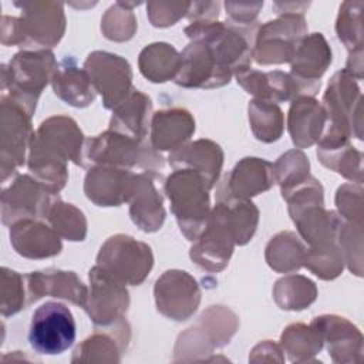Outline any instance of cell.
<instances>
[{"mask_svg": "<svg viewBox=\"0 0 364 364\" xmlns=\"http://www.w3.org/2000/svg\"><path fill=\"white\" fill-rule=\"evenodd\" d=\"M321 105L327 124L317 149H331L350 142V138L363 139V95L360 87L346 70L337 71L328 81Z\"/></svg>", "mask_w": 364, "mask_h": 364, "instance_id": "6da1fadb", "label": "cell"}, {"mask_svg": "<svg viewBox=\"0 0 364 364\" xmlns=\"http://www.w3.org/2000/svg\"><path fill=\"white\" fill-rule=\"evenodd\" d=\"M57 65L50 48H24L16 53L9 64L1 65V95L20 104L33 117Z\"/></svg>", "mask_w": 364, "mask_h": 364, "instance_id": "7a4b0ae2", "label": "cell"}, {"mask_svg": "<svg viewBox=\"0 0 364 364\" xmlns=\"http://www.w3.org/2000/svg\"><path fill=\"white\" fill-rule=\"evenodd\" d=\"M85 165L114 166L129 171L139 168L142 172L161 178L165 161L162 155L152 148L148 138L139 141L108 128L95 136L85 138L84 166Z\"/></svg>", "mask_w": 364, "mask_h": 364, "instance_id": "3957f363", "label": "cell"}, {"mask_svg": "<svg viewBox=\"0 0 364 364\" xmlns=\"http://www.w3.org/2000/svg\"><path fill=\"white\" fill-rule=\"evenodd\" d=\"M212 186L198 171L179 168L166 178L164 191L171 202V210L182 235L195 242L205 229L212 206Z\"/></svg>", "mask_w": 364, "mask_h": 364, "instance_id": "277c9868", "label": "cell"}, {"mask_svg": "<svg viewBox=\"0 0 364 364\" xmlns=\"http://www.w3.org/2000/svg\"><path fill=\"white\" fill-rule=\"evenodd\" d=\"M95 264L125 286H139L154 267V253L145 242L117 233L102 243Z\"/></svg>", "mask_w": 364, "mask_h": 364, "instance_id": "5b68a950", "label": "cell"}, {"mask_svg": "<svg viewBox=\"0 0 364 364\" xmlns=\"http://www.w3.org/2000/svg\"><path fill=\"white\" fill-rule=\"evenodd\" d=\"M307 36L304 14L282 13L256 30L253 60L260 65L290 63L299 43Z\"/></svg>", "mask_w": 364, "mask_h": 364, "instance_id": "8992f818", "label": "cell"}, {"mask_svg": "<svg viewBox=\"0 0 364 364\" xmlns=\"http://www.w3.org/2000/svg\"><path fill=\"white\" fill-rule=\"evenodd\" d=\"M75 320L71 310L60 301H46L31 316L28 343L38 354L58 355L75 341Z\"/></svg>", "mask_w": 364, "mask_h": 364, "instance_id": "52a82bcc", "label": "cell"}, {"mask_svg": "<svg viewBox=\"0 0 364 364\" xmlns=\"http://www.w3.org/2000/svg\"><path fill=\"white\" fill-rule=\"evenodd\" d=\"M31 115L13 100L1 95L0 98V171L1 181L24 165L28 148L34 136Z\"/></svg>", "mask_w": 364, "mask_h": 364, "instance_id": "ba28073f", "label": "cell"}, {"mask_svg": "<svg viewBox=\"0 0 364 364\" xmlns=\"http://www.w3.org/2000/svg\"><path fill=\"white\" fill-rule=\"evenodd\" d=\"M84 144L85 136L75 119L68 115H53L38 125L28 149L84 166Z\"/></svg>", "mask_w": 364, "mask_h": 364, "instance_id": "9c48e42d", "label": "cell"}, {"mask_svg": "<svg viewBox=\"0 0 364 364\" xmlns=\"http://www.w3.org/2000/svg\"><path fill=\"white\" fill-rule=\"evenodd\" d=\"M84 68L107 109L112 111L135 90L131 64L118 54L92 51L87 55Z\"/></svg>", "mask_w": 364, "mask_h": 364, "instance_id": "30bf717a", "label": "cell"}, {"mask_svg": "<svg viewBox=\"0 0 364 364\" xmlns=\"http://www.w3.org/2000/svg\"><path fill=\"white\" fill-rule=\"evenodd\" d=\"M90 287L84 310L95 327H108L125 318L129 307V291L127 286L100 266H92Z\"/></svg>", "mask_w": 364, "mask_h": 364, "instance_id": "8fae6325", "label": "cell"}, {"mask_svg": "<svg viewBox=\"0 0 364 364\" xmlns=\"http://www.w3.org/2000/svg\"><path fill=\"white\" fill-rule=\"evenodd\" d=\"M200 287L196 279L185 270L164 272L154 286L156 310L173 321H185L200 304Z\"/></svg>", "mask_w": 364, "mask_h": 364, "instance_id": "7c38bea8", "label": "cell"}, {"mask_svg": "<svg viewBox=\"0 0 364 364\" xmlns=\"http://www.w3.org/2000/svg\"><path fill=\"white\" fill-rule=\"evenodd\" d=\"M28 48H50L64 37L67 20L61 1H14Z\"/></svg>", "mask_w": 364, "mask_h": 364, "instance_id": "4fadbf2b", "label": "cell"}, {"mask_svg": "<svg viewBox=\"0 0 364 364\" xmlns=\"http://www.w3.org/2000/svg\"><path fill=\"white\" fill-rule=\"evenodd\" d=\"M55 196L28 173L16 176L1 193L3 225L10 228L21 219H44Z\"/></svg>", "mask_w": 364, "mask_h": 364, "instance_id": "5bb4252c", "label": "cell"}, {"mask_svg": "<svg viewBox=\"0 0 364 364\" xmlns=\"http://www.w3.org/2000/svg\"><path fill=\"white\" fill-rule=\"evenodd\" d=\"M236 242L220 209L215 205L208 223L189 249L191 260L202 270L222 272L233 255Z\"/></svg>", "mask_w": 364, "mask_h": 364, "instance_id": "9a60e30c", "label": "cell"}, {"mask_svg": "<svg viewBox=\"0 0 364 364\" xmlns=\"http://www.w3.org/2000/svg\"><path fill=\"white\" fill-rule=\"evenodd\" d=\"M233 74L220 67L210 47L191 41L181 53V65L173 82L183 88H219L230 82Z\"/></svg>", "mask_w": 364, "mask_h": 364, "instance_id": "2e32d148", "label": "cell"}, {"mask_svg": "<svg viewBox=\"0 0 364 364\" xmlns=\"http://www.w3.org/2000/svg\"><path fill=\"white\" fill-rule=\"evenodd\" d=\"M310 327L320 336L330 358L338 364H358L363 360V334L355 324L337 314L316 316Z\"/></svg>", "mask_w": 364, "mask_h": 364, "instance_id": "e0dca14e", "label": "cell"}, {"mask_svg": "<svg viewBox=\"0 0 364 364\" xmlns=\"http://www.w3.org/2000/svg\"><path fill=\"white\" fill-rule=\"evenodd\" d=\"M237 84L256 100H264L270 102H287L300 95L314 97L317 92L307 85L297 81L290 73L280 70L260 71L247 68L235 75Z\"/></svg>", "mask_w": 364, "mask_h": 364, "instance_id": "ac0fdd59", "label": "cell"}, {"mask_svg": "<svg viewBox=\"0 0 364 364\" xmlns=\"http://www.w3.org/2000/svg\"><path fill=\"white\" fill-rule=\"evenodd\" d=\"M274 183L276 178L272 162L257 156H245L219 182L216 196L250 199L267 192Z\"/></svg>", "mask_w": 364, "mask_h": 364, "instance_id": "d6986e66", "label": "cell"}, {"mask_svg": "<svg viewBox=\"0 0 364 364\" xmlns=\"http://www.w3.org/2000/svg\"><path fill=\"white\" fill-rule=\"evenodd\" d=\"M28 306L38 301L44 296L67 300L78 307L85 306L88 287L81 279L70 270L61 269H44L24 274Z\"/></svg>", "mask_w": 364, "mask_h": 364, "instance_id": "ffe728a7", "label": "cell"}, {"mask_svg": "<svg viewBox=\"0 0 364 364\" xmlns=\"http://www.w3.org/2000/svg\"><path fill=\"white\" fill-rule=\"evenodd\" d=\"M135 175L122 168L91 166L84 179V193L97 206H121L129 200Z\"/></svg>", "mask_w": 364, "mask_h": 364, "instance_id": "44dd1931", "label": "cell"}, {"mask_svg": "<svg viewBox=\"0 0 364 364\" xmlns=\"http://www.w3.org/2000/svg\"><path fill=\"white\" fill-rule=\"evenodd\" d=\"M10 243L17 255L41 260L61 253L63 243L58 233L43 219H21L10 226Z\"/></svg>", "mask_w": 364, "mask_h": 364, "instance_id": "7402d4cb", "label": "cell"}, {"mask_svg": "<svg viewBox=\"0 0 364 364\" xmlns=\"http://www.w3.org/2000/svg\"><path fill=\"white\" fill-rule=\"evenodd\" d=\"M131 340L125 318L108 327H97L73 353L71 363H119Z\"/></svg>", "mask_w": 364, "mask_h": 364, "instance_id": "603a6c76", "label": "cell"}, {"mask_svg": "<svg viewBox=\"0 0 364 364\" xmlns=\"http://www.w3.org/2000/svg\"><path fill=\"white\" fill-rule=\"evenodd\" d=\"M333 53L321 33H311L303 37L299 43L294 55L290 61V74L318 92L321 81L320 78L331 64Z\"/></svg>", "mask_w": 364, "mask_h": 364, "instance_id": "cb8c5ba5", "label": "cell"}, {"mask_svg": "<svg viewBox=\"0 0 364 364\" xmlns=\"http://www.w3.org/2000/svg\"><path fill=\"white\" fill-rule=\"evenodd\" d=\"M155 179L158 176L148 172H138L128 200L131 220L146 233L158 232L166 216L164 198L155 186Z\"/></svg>", "mask_w": 364, "mask_h": 364, "instance_id": "d4e9b609", "label": "cell"}, {"mask_svg": "<svg viewBox=\"0 0 364 364\" xmlns=\"http://www.w3.org/2000/svg\"><path fill=\"white\" fill-rule=\"evenodd\" d=\"M193 132V115L185 108L173 107L152 114L148 139L155 151L171 154L189 142Z\"/></svg>", "mask_w": 364, "mask_h": 364, "instance_id": "484cf974", "label": "cell"}, {"mask_svg": "<svg viewBox=\"0 0 364 364\" xmlns=\"http://www.w3.org/2000/svg\"><path fill=\"white\" fill-rule=\"evenodd\" d=\"M327 124L326 111L318 100L300 95L290 104L287 129L296 148H310L321 138Z\"/></svg>", "mask_w": 364, "mask_h": 364, "instance_id": "4316f807", "label": "cell"}, {"mask_svg": "<svg viewBox=\"0 0 364 364\" xmlns=\"http://www.w3.org/2000/svg\"><path fill=\"white\" fill-rule=\"evenodd\" d=\"M223 159L225 154L220 145L206 138L186 142L168 156V162L173 169L188 168L198 171L212 188L219 182Z\"/></svg>", "mask_w": 364, "mask_h": 364, "instance_id": "83f0119b", "label": "cell"}, {"mask_svg": "<svg viewBox=\"0 0 364 364\" xmlns=\"http://www.w3.org/2000/svg\"><path fill=\"white\" fill-rule=\"evenodd\" d=\"M51 87L61 101L75 108L91 105L97 97L88 73L71 55H65L58 63L51 78Z\"/></svg>", "mask_w": 364, "mask_h": 364, "instance_id": "f1b7e54d", "label": "cell"}, {"mask_svg": "<svg viewBox=\"0 0 364 364\" xmlns=\"http://www.w3.org/2000/svg\"><path fill=\"white\" fill-rule=\"evenodd\" d=\"M152 118V101L139 90H134L118 107L112 109L109 129L132 136L146 139Z\"/></svg>", "mask_w": 364, "mask_h": 364, "instance_id": "f546056e", "label": "cell"}, {"mask_svg": "<svg viewBox=\"0 0 364 364\" xmlns=\"http://www.w3.org/2000/svg\"><path fill=\"white\" fill-rule=\"evenodd\" d=\"M181 65V53L164 41L151 43L144 47L138 55L141 74L151 82L162 84L175 80Z\"/></svg>", "mask_w": 364, "mask_h": 364, "instance_id": "4dcf8cb0", "label": "cell"}, {"mask_svg": "<svg viewBox=\"0 0 364 364\" xmlns=\"http://www.w3.org/2000/svg\"><path fill=\"white\" fill-rule=\"evenodd\" d=\"M219 206L236 245L249 243L259 225V209L250 199H237L232 196H216Z\"/></svg>", "mask_w": 364, "mask_h": 364, "instance_id": "1f68e13d", "label": "cell"}, {"mask_svg": "<svg viewBox=\"0 0 364 364\" xmlns=\"http://www.w3.org/2000/svg\"><path fill=\"white\" fill-rule=\"evenodd\" d=\"M306 246L290 230L276 233L266 245L264 259L269 267L277 273H293L303 267Z\"/></svg>", "mask_w": 364, "mask_h": 364, "instance_id": "d6a6232c", "label": "cell"}, {"mask_svg": "<svg viewBox=\"0 0 364 364\" xmlns=\"http://www.w3.org/2000/svg\"><path fill=\"white\" fill-rule=\"evenodd\" d=\"M318 294L313 280L301 274H289L273 286V299L282 310L300 311L316 301Z\"/></svg>", "mask_w": 364, "mask_h": 364, "instance_id": "836d02e7", "label": "cell"}, {"mask_svg": "<svg viewBox=\"0 0 364 364\" xmlns=\"http://www.w3.org/2000/svg\"><path fill=\"white\" fill-rule=\"evenodd\" d=\"M280 347L291 363H313L324 346L310 324L291 323L280 336Z\"/></svg>", "mask_w": 364, "mask_h": 364, "instance_id": "e575fe53", "label": "cell"}, {"mask_svg": "<svg viewBox=\"0 0 364 364\" xmlns=\"http://www.w3.org/2000/svg\"><path fill=\"white\" fill-rule=\"evenodd\" d=\"M247 115L255 138L264 144L276 142L284 131V115L279 104L256 100L249 101Z\"/></svg>", "mask_w": 364, "mask_h": 364, "instance_id": "d590c367", "label": "cell"}, {"mask_svg": "<svg viewBox=\"0 0 364 364\" xmlns=\"http://www.w3.org/2000/svg\"><path fill=\"white\" fill-rule=\"evenodd\" d=\"M44 219L61 239L82 242L87 236L88 223L84 212L73 203L61 200L58 196L51 202Z\"/></svg>", "mask_w": 364, "mask_h": 364, "instance_id": "8d00e7d4", "label": "cell"}, {"mask_svg": "<svg viewBox=\"0 0 364 364\" xmlns=\"http://www.w3.org/2000/svg\"><path fill=\"white\" fill-rule=\"evenodd\" d=\"M198 326L215 348H222L229 344L236 334L239 328V317L226 306H210L199 317Z\"/></svg>", "mask_w": 364, "mask_h": 364, "instance_id": "74e56055", "label": "cell"}, {"mask_svg": "<svg viewBox=\"0 0 364 364\" xmlns=\"http://www.w3.org/2000/svg\"><path fill=\"white\" fill-rule=\"evenodd\" d=\"M318 161L353 183H363V154L346 144L331 149H317Z\"/></svg>", "mask_w": 364, "mask_h": 364, "instance_id": "f35d334b", "label": "cell"}, {"mask_svg": "<svg viewBox=\"0 0 364 364\" xmlns=\"http://www.w3.org/2000/svg\"><path fill=\"white\" fill-rule=\"evenodd\" d=\"M141 3L135 1H117L114 3L101 18V31L105 38L111 41H128L134 37L138 21L134 14V7Z\"/></svg>", "mask_w": 364, "mask_h": 364, "instance_id": "ab89813d", "label": "cell"}, {"mask_svg": "<svg viewBox=\"0 0 364 364\" xmlns=\"http://www.w3.org/2000/svg\"><path fill=\"white\" fill-rule=\"evenodd\" d=\"M344 259L337 243L310 246L306 250L303 266L321 280H334L343 273Z\"/></svg>", "mask_w": 364, "mask_h": 364, "instance_id": "60d3db41", "label": "cell"}, {"mask_svg": "<svg viewBox=\"0 0 364 364\" xmlns=\"http://www.w3.org/2000/svg\"><path fill=\"white\" fill-rule=\"evenodd\" d=\"M363 9L364 3L360 0L343 1L338 9L336 33L338 40L348 50V53L363 48Z\"/></svg>", "mask_w": 364, "mask_h": 364, "instance_id": "b9f144b4", "label": "cell"}, {"mask_svg": "<svg viewBox=\"0 0 364 364\" xmlns=\"http://www.w3.org/2000/svg\"><path fill=\"white\" fill-rule=\"evenodd\" d=\"M273 171L283 195L310 176V162L301 149H290L277 158Z\"/></svg>", "mask_w": 364, "mask_h": 364, "instance_id": "7bdbcfd3", "label": "cell"}, {"mask_svg": "<svg viewBox=\"0 0 364 364\" xmlns=\"http://www.w3.org/2000/svg\"><path fill=\"white\" fill-rule=\"evenodd\" d=\"M1 316L10 317L28 306V296L24 274H20L9 267H1Z\"/></svg>", "mask_w": 364, "mask_h": 364, "instance_id": "ee69618b", "label": "cell"}, {"mask_svg": "<svg viewBox=\"0 0 364 364\" xmlns=\"http://www.w3.org/2000/svg\"><path fill=\"white\" fill-rule=\"evenodd\" d=\"M213 350L215 347L196 324L179 334L173 348V361H209V355Z\"/></svg>", "mask_w": 364, "mask_h": 364, "instance_id": "f6af8a7d", "label": "cell"}, {"mask_svg": "<svg viewBox=\"0 0 364 364\" xmlns=\"http://www.w3.org/2000/svg\"><path fill=\"white\" fill-rule=\"evenodd\" d=\"M336 243L341 250L344 263L355 276H363V225L341 222Z\"/></svg>", "mask_w": 364, "mask_h": 364, "instance_id": "bcb514c9", "label": "cell"}, {"mask_svg": "<svg viewBox=\"0 0 364 364\" xmlns=\"http://www.w3.org/2000/svg\"><path fill=\"white\" fill-rule=\"evenodd\" d=\"M337 213L344 222L363 225V186L360 183H343L336 192Z\"/></svg>", "mask_w": 364, "mask_h": 364, "instance_id": "7dc6e473", "label": "cell"}, {"mask_svg": "<svg viewBox=\"0 0 364 364\" xmlns=\"http://www.w3.org/2000/svg\"><path fill=\"white\" fill-rule=\"evenodd\" d=\"M189 4L191 1H148L146 16L154 27H171L188 14Z\"/></svg>", "mask_w": 364, "mask_h": 364, "instance_id": "c3c4849f", "label": "cell"}, {"mask_svg": "<svg viewBox=\"0 0 364 364\" xmlns=\"http://www.w3.org/2000/svg\"><path fill=\"white\" fill-rule=\"evenodd\" d=\"M226 14L233 24L252 26L263 7V1H225Z\"/></svg>", "mask_w": 364, "mask_h": 364, "instance_id": "681fc988", "label": "cell"}, {"mask_svg": "<svg viewBox=\"0 0 364 364\" xmlns=\"http://www.w3.org/2000/svg\"><path fill=\"white\" fill-rule=\"evenodd\" d=\"M1 44L3 46H27V40L20 23V17H1Z\"/></svg>", "mask_w": 364, "mask_h": 364, "instance_id": "f907efd6", "label": "cell"}, {"mask_svg": "<svg viewBox=\"0 0 364 364\" xmlns=\"http://www.w3.org/2000/svg\"><path fill=\"white\" fill-rule=\"evenodd\" d=\"M249 361L250 363H260V361L283 363L284 353H283L280 344H276L272 340H264L252 348V351L249 354Z\"/></svg>", "mask_w": 364, "mask_h": 364, "instance_id": "816d5d0a", "label": "cell"}, {"mask_svg": "<svg viewBox=\"0 0 364 364\" xmlns=\"http://www.w3.org/2000/svg\"><path fill=\"white\" fill-rule=\"evenodd\" d=\"M220 10L219 1H191L186 17L189 21H213L218 20Z\"/></svg>", "mask_w": 364, "mask_h": 364, "instance_id": "f5cc1de1", "label": "cell"}, {"mask_svg": "<svg viewBox=\"0 0 364 364\" xmlns=\"http://www.w3.org/2000/svg\"><path fill=\"white\" fill-rule=\"evenodd\" d=\"M343 70H346L355 80L363 78V48L348 53L346 68Z\"/></svg>", "mask_w": 364, "mask_h": 364, "instance_id": "db71d44e", "label": "cell"}, {"mask_svg": "<svg viewBox=\"0 0 364 364\" xmlns=\"http://www.w3.org/2000/svg\"><path fill=\"white\" fill-rule=\"evenodd\" d=\"M310 3H304V1H291V3H274L273 9L277 14L282 13H300L304 14V11L309 9Z\"/></svg>", "mask_w": 364, "mask_h": 364, "instance_id": "11a10c76", "label": "cell"}]
</instances>
